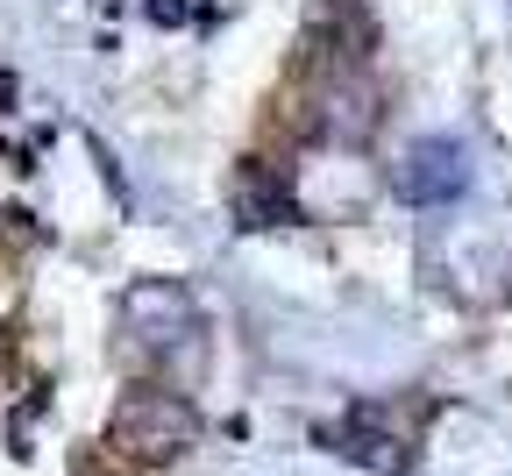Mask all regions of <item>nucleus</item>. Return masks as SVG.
<instances>
[{
    "instance_id": "obj_1",
    "label": "nucleus",
    "mask_w": 512,
    "mask_h": 476,
    "mask_svg": "<svg viewBox=\"0 0 512 476\" xmlns=\"http://www.w3.org/2000/svg\"><path fill=\"white\" fill-rule=\"evenodd\" d=\"M114 434L136 448V455H178L192 441V405L185 398H164V391H136V398L121 405Z\"/></svg>"
},
{
    "instance_id": "obj_2",
    "label": "nucleus",
    "mask_w": 512,
    "mask_h": 476,
    "mask_svg": "<svg viewBox=\"0 0 512 476\" xmlns=\"http://www.w3.org/2000/svg\"><path fill=\"white\" fill-rule=\"evenodd\" d=\"M470 185V150L448 143V135H427V143H413V157L399 164V192L413 199V207H448Z\"/></svg>"
},
{
    "instance_id": "obj_3",
    "label": "nucleus",
    "mask_w": 512,
    "mask_h": 476,
    "mask_svg": "<svg viewBox=\"0 0 512 476\" xmlns=\"http://www.w3.org/2000/svg\"><path fill=\"white\" fill-rule=\"evenodd\" d=\"M328 128L342 135V143H363V135L377 128V86H335L328 93Z\"/></svg>"
},
{
    "instance_id": "obj_4",
    "label": "nucleus",
    "mask_w": 512,
    "mask_h": 476,
    "mask_svg": "<svg viewBox=\"0 0 512 476\" xmlns=\"http://www.w3.org/2000/svg\"><path fill=\"white\" fill-rule=\"evenodd\" d=\"M143 15H150L157 29H171V22H185V0H143Z\"/></svg>"
},
{
    "instance_id": "obj_5",
    "label": "nucleus",
    "mask_w": 512,
    "mask_h": 476,
    "mask_svg": "<svg viewBox=\"0 0 512 476\" xmlns=\"http://www.w3.org/2000/svg\"><path fill=\"white\" fill-rule=\"evenodd\" d=\"M15 100V72H0V107H8Z\"/></svg>"
}]
</instances>
